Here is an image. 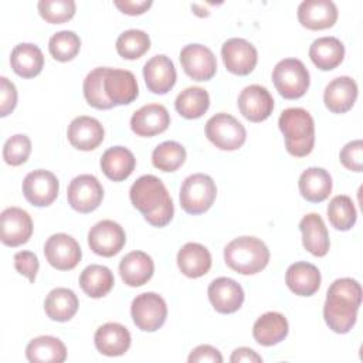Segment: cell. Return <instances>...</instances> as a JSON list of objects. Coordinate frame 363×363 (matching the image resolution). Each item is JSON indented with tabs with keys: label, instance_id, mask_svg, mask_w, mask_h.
Returning <instances> with one entry per match:
<instances>
[{
	"label": "cell",
	"instance_id": "15",
	"mask_svg": "<svg viewBox=\"0 0 363 363\" xmlns=\"http://www.w3.org/2000/svg\"><path fill=\"white\" fill-rule=\"evenodd\" d=\"M238 109L250 122H262L274 111V98L265 86L248 85L238 95Z\"/></svg>",
	"mask_w": 363,
	"mask_h": 363
},
{
	"label": "cell",
	"instance_id": "4",
	"mask_svg": "<svg viewBox=\"0 0 363 363\" xmlns=\"http://www.w3.org/2000/svg\"><path fill=\"white\" fill-rule=\"evenodd\" d=\"M224 261L235 272L252 275L261 272L269 261V250L257 237H238L224 248Z\"/></svg>",
	"mask_w": 363,
	"mask_h": 363
},
{
	"label": "cell",
	"instance_id": "46",
	"mask_svg": "<svg viewBox=\"0 0 363 363\" xmlns=\"http://www.w3.org/2000/svg\"><path fill=\"white\" fill-rule=\"evenodd\" d=\"M38 258L31 251H18L14 254V268L18 274L28 278L30 282H34L38 272Z\"/></svg>",
	"mask_w": 363,
	"mask_h": 363
},
{
	"label": "cell",
	"instance_id": "42",
	"mask_svg": "<svg viewBox=\"0 0 363 363\" xmlns=\"http://www.w3.org/2000/svg\"><path fill=\"white\" fill-rule=\"evenodd\" d=\"M81 48L79 37L69 30H62L51 35L48 41V51L54 60L67 62L74 60Z\"/></svg>",
	"mask_w": 363,
	"mask_h": 363
},
{
	"label": "cell",
	"instance_id": "20",
	"mask_svg": "<svg viewBox=\"0 0 363 363\" xmlns=\"http://www.w3.org/2000/svg\"><path fill=\"white\" fill-rule=\"evenodd\" d=\"M170 125V115L160 104H147L133 112L130 129L138 136L150 138L164 132Z\"/></svg>",
	"mask_w": 363,
	"mask_h": 363
},
{
	"label": "cell",
	"instance_id": "13",
	"mask_svg": "<svg viewBox=\"0 0 363 363\" xmlns=\"http://www.w3.org/2000/svg\"><path fill=\"white\" fill-rule=\"evenodd\" d=\"M223 62L231 74L248 75L257 65V48L247 40L233 37L228 38L221 47Z\"/></svg>",
	"mask_w": 363,
	"mask_h": 363
},
{
	"label": "cell",
	"instance_id": "38",
	"mask_svg": "<svg viewBox=\"0 0 363 363\" xmlns=\"http://www.w3.org/2000/svg\"><path fill=\"white\" fill-rule=\"evenodd\" d=\"M328 218L336 230H350L357 220V213L352 199L346 194L335 196L328 204Z\"/></svg>",
	"mask_w": 363,
	"mask_h": 363
},
{
	"label": "cell",
	"instance_id": "23",
	"mask_svg": "<svg viewBox=\"0 0 363 363\" xmlns=\"http://www.w3.org/2000/svg\"><path fill=\"white\" fill-rule=\"evenodd\" d=\"M357 84L353 78L342 75L332 79L323 92L325 106L333 113H345L354 105Z\"/></svg>",
	"mask_w": 363,
	"mask_h": 363
},
{
	"label": "cell",
	"instance_id": "50",
	"mask_svg": "<svg viewBox=\"0 0 363 363\" xmlns=\"http://www.w3.org/2000/svg\"><path fill=\"white\" fill-rule=\"evenodd\" d=\"M230 362H233V363H240V362L261 363L262 357L257 352L250 349V347H238V349H235L233 352V354L230 357Z\"/></svg>",
	"mask_w": 363,
	"mask_h": 363
},
{
	"label": "cell",
	"instance_id": "47",
	"mask_svg": "<svg viewBox=\"0 0 363 363\" xmlns=\"http://www.w3.org/2000/svg\"><path fill=\"white\" fill-rule=\"evenodd\" d=\"M17 105L16 85L6 77L0 78V116L4 118L13 112Z\"/></svg>",
	"mask_w": 363,
	"mask_h": 363
},
{
	"label": "cell",
	"instance_id": "28",
	"mask_svg": "<svg viewBox=\"0 0 363 363\" xmlns=\"http://www.w3.org/2000/svg\"><path fill=\"white\" fill-rule=\"evenodd\" d=\"M177 267L187 278H200L211 268V254L199 242H187L177 252Z\"/></svg>",
	"mask_w": 363,
	"mask_h": 363
},
{
	"label": "cell",
	"instance_id": "43",
	"mask_svg": "<svg viewBox=\"0 0 363 363\" xmlns=\"http://www.w3.org/2000/svg\"><path fill=\"white\" fill-rule=\"evenodd\" d=\"M37 9L47 23L61 24L74 17L77 6L74 0H40Z\"/></svg>",
	"mask_w": 363,
	"mask_h": 363
},
{
	"label": "cell",
	"instance_id": "32",
	"mask_svg": "<svg viewBox=\"0 0 363 363\" xmlns=\"http://www.w3.org/2000/svg\"><path fill=\"white\" fill-rule=\"evenodd\" d=\"M10 64L17 75L23 78H34L43 69L44 55L38 45L21 43L11 50Z\"/></svg>",
	"mask_w": 363,
	"mask_h": 363
},
{
	"label": "cell",
	"instance_id": "29",
	"mask_svg": "<svg viewBox=\"0 0 363 363\" xmlns=\"http://www.w3.org/2000/svg\"><path fill=\"white\" fill-rule=\"evenodd\" d=\"M288 330V320L282 313L267 312L255 320L252 336L261 346H274L286 337Z\"/></svg>",
	"mask_w": 363,
	"mask_h": 363
},
{
	"label": "cell",
	"instance_id": "7",
	"mask_svg": "<svg viewBox=\"0 0 363 363\" xmlns=\"http://www.w3.org/2000/svg\"><path fill=\"white\" fill-rule=\"evenodd\" d=\"M207 139L221 150H237L245 139L247 130L241 122H238L230 113H216L206 123Z\"/></svg>",
	"mask_w": 363,
	"mask_h": 363
},
{
	"label": "cell",
	"instance_id": "41",
	"mask_svg": "<svg viewBox=\"0 0 363 363\" xmlns=\"http://www.w3.org/2000/svg\"><path fill=\"white\" fill-rule=\"evenodd\" d=\"M150 48V38L143 30H126L116 40V51L125 60H138Z\"/></svg>",
	"mask_w": 363,
	"mask_h": 363
},
{
	"label": "cell",
	"instance_id": "48",
	"mask_svg": "<svg viewBox=\"0 0 363 363\" xmlns=\"http://www.w3.org/2000/svg\"><path fill=\"white\" fill-rule=\"evenodd\" d=\"M189 363H201V362H211V363H221L223 356L218 349L210 345H200L194 347L189 354Z\"/></svg>",
	"mask_w": 363,
	"mask_h": 363
},
{
	"label": "cell",
	"instance_id": "17",
	"mask_svg": "<svg viewBox=\"0 0 363 363\" xmlns=\"http://www.w3.org/2000/svg\"><path fill=\"white\" fill-rule=\"evenodd\" d=\"M105 136L102 123L92 116H77L71 121L67 129V138L69 143L78 150H94L96 149Z\"/></svg>",
	"mask_w": 363,
	"mask_h": 363
},
{
	"label": "cell",
	"instance_id": "40",
	"mask_svg": "<svg viewBox=\"0 0 363 363\" xmlns=\"http://www.w3.org/2000/svg\"><path fill=\"white\" fill-rule=\"evenodd\" d=\"M186 160V149L174 140L157 145L152 152V163L162 172H174Z\"/></svg>",
	"mask_w": 363,
	"mask_h": 363
},
{
	"label": "cell",
	"instance_id": "5",
	"mask_svg": "<svg viewBox=\"0 0 363 363\" xmlns=\"http://www.w3.org/2000/svg\"><path fill=\"white\" fill-rule=\"evenodd\" d=\"M272 82L285 99H298L306 94L311 79L308 68L301 60L285 58L274 67Z\"/></svg>",
	"mask_w": 363,
	"mask_h": 363
},
{
	"label": "cell",
	"instance_id": "34",
	"mask_svg": "<svg viewBox=\"0 0 363 363\" xmlns=\"http://www.w3.org/2000/svg\"><path fill=\"white\" fill-rule=\"evenodd\" d=\"M26 357L31 363H62L67 359V347L58 337L38 336L28 342Z\"/></svg>",
	"mask_w": 363,
	"mask_h": 363
},
{
	"label": "cell",
	"instance_id": "31",
	"mask_svg": "<svg viewBox=\"0 0 363 363\" xmlns=\"http://www.w3.org/2000/svg\"><path fill=\"white\" fill-rule=\"evenodd\" d=\"M299 193L311 203L325 201L332 191V177L322 167H308L299 176Z\"/></svg>",
	"mask_w": 363,
	"mask_h": 363
},
{
	"label": "cell",
	"instance_id": "19",
	"mask_svg": "<svg viewBox=\"0 0 363 363\" xmlns=\"http://www.w3.org/2000/svg\"><path fill=\"white\" fill-rule=\"evenodd\" d=\"M143 78L150 92L163 95L174 86L177 74L173 61L167 55L159 54L143 65Z\"/></svg>",
	"mask_w": 363,
	"mask_h": 363
},
{
	"label": "cell",
	"instance_id": "14",
	"mask_svg": "<svg viewBox=\"0 0 363 363\" xmlns=\"http://www.w3.org/2000/svg\"><path fill=\"white\" fill-rule=\"evenodd\" d=\"M179 58L184 72L194 81H208L217 71L216 55L203 44H189L183 47Z\"/></svg>",
	"mask_w": 363,
	"mask_h": 363
},
{
	"label": "cell",
	"instance_id": "3",
	"mask_svg": "<svg viewBox=\"0 0 363 363\" xmlns=\"http://www.w3.org/2000/svg\"><path fill=\"white\" fill-rule=\"evenodd\" d=\"M278 126L285 139V147L295 157L308 156L315 145V123L303 108H288L281 112Z\"/></svg>",
	"mask_w": 363,
	"mask_h": 363
},
{
	"label": "cell",
	"instance_id": "39",
	"mask_svg": "<svg viewBox=\"0 0 363 363\" xmlns=\"http://www.w3.org/2000/svg\"><path fill=\"white\" fill-rule=\"evenodd\" d=\"M108 67H98L92 69L84 79V96L86 102L96 109H111L115 105L109 101V98L105 94L104 88V79H105V72Z\"/></svg>",
	"mask_w": 363,
	"mask_h": 363
},
{
	"label": "cell",
	"instance_id": "24",
	"mask_svg": "<svg viewBox=\"0 0 363 363\" xmlns=\"http://www.w3.org/2000/svg\"><path fill=\"white\" fill-rule=\"evenodd\" d=\"M129 330L116 322H108L99 326L95 332L94 342L99 353L105 356H122L130 347Z\"/></svg>",
	"mask_w": 363,
	"mask_h": 363
},
{
	"label": "cell",
	"instance_id": "27",
	"mask_svg": "<svg viewBox=\"0 0 363 363\" xmlns=\"http://www.w3.org/2000/svg\"><path fill=\"white\" fill-rule=\"evenodd\" d=\"M155 264L150 255L143 251H132L119 262L122 281L129 286H142L153 275Z\"/></svg>",
	"mask_w": 363,
	"mask_h": 363
},
{
	"label": "cell",
	"instance_id": "37",
	"mask_svg": "<svg viewBox=\"0 0 363 363\" xmlns=\"http://www.w3.org/2000/svg\"><path fill=\"white\" fill-rule=\"evenodd\" d=\"M208 106V92L201 86H189L183 89L174 101L176 111L186 119H197L203 116Z\"/></svg>",
	"mask_w": 363,
	"mask_h": 363
},
{
	"label": "cell",
	"instance_id": "12",
	"mask_svg": "<svg viewBox=\"0 0 363 363\" xmlns=\"http://www.w3.org/2000/svg\"><path fill=\"white\" fill-rule=\"evenodd\" d=\"M126 242V234L121 224L112 220H102L91 227L88 233L89 248L101 257L116 255Z\"/></svg>",
	"mask_w": 363,
	"mask_h": 363
},
{
	"label": "cell",
	"instance_id": "9",
	"mask_svg": "<svg viewBox=\"0 0 363 363\" xmlns=\"http://www.w3.org/2000/svg\"><path fill=\"white\" fill-rule=\"evenodd\" d=\"M104 199V187L92 174L74 177L67 189L68 204L78 213H91L99 207Z\"/></svg>",
	"mask_w": 363,
	"mask_h": 363
},
{
	"label": "cell",
	"instance_id": "16",
	"mask_svg": "<svg viewBox=\"0 0 363 363\" xmlns=\"http://www.w3.org/2000/svg\"><path fill=\"white\" fill-rule=\"evenodd\" d=\"M33 234V220L20 207H7L1 213V242L7 247L26 244Z\"/></svg>",
	"mask_w": 363,
	"mask_h": 363
},
{
	"label": "cell",
	"instance_id": "18",
	"mask_svg": "<svg viewBox=\"0 0 363 363\" xmlns=\"http://www.w3.org/2000/svg\"><path fill=\"white\" fill-rule=\"evenodd\" d=\"M213 308L220 313H234L244 302V291L233 278L220 277L211 281L207 289Z\"/></svg>",
	"mask_w": 363,
	"mask_h": 363
},
{
	"label": "cell",
	"instance_id": "49",
	"mask_svg": "<svg viewBox=\"0 0 363 363\" xmlns=\"http://www.w3.org/2000/svg\"><path fill=\"white\" fill-rule=\"evenodd\" d=\"M113 4L125 14L136 16L145 13L150 6L152 0H115Z\"/></svg>",
	"mask_w": 363,
	"mask_h": 363
},
{
	"label": "cell",
	"instance_id": "21",
	"mask_svg": "<svg viewBox=\"0 0 363 363\" xmlns=\"http://www.w3.org/2000/svg\"><path fill=\"white\" fill-rule=\"evenodd\" d=\"M104 88L106 96L115 106L133 102L139 94L136 78L128 69L106 68Z\"/></svg>",
	"mask_w": 363,
	"mask_h": 363
},
{
	"label": "cell",
	"instance_id": "25",
	"mask_svg": "<svg viewBox=\"0 0 363 363\" xmlns=\"http://www.w3.org/2000/svg\"><path fill=\"white\" fill-rule=\"evenodd\" d=\"M302 233V244L306 251L315 257H325L329 251L330 241L328 228L322 217L316 213H309L302 217L299 223Z\"/></svg>",
	"mask_w": 363,
	"mask_h": 363
},
{
	"label": "cell",
	"instance_id": "11",
	"mask_svg": "<svg viewBox=\"0 0 363 363\" xmlns=\"http://www.w3.org/2000/svg\"><path fill=\"white\" fill-rule=\"evenodd\" d=\"M60 182L54 173L45 169L30 172L23 180V194L35 207L50 206L58 196Z\"/></svg>",
	"mask_w": 363,
	"mask_h": 363
},
{
	"label": "cell",
	"instance_id": "22",
	"mask_svg": "<svg viewBox=\"0 0 363 363\" xmlns=\"http://www.w3.org/2000/svg\"><path fill=\"white\" fill-rule=\"evenodd\" d=\"M298 20L309 30H325L337 20V7L330 0H303L298 6Z\"/></svg>",
	"mask_w": 363,
	"mask_h": 363
},
{
	"label": "cell",
	"instance_id": "8",
	"mask_svg": "<svg viewBox=\"0 0 363 363\" xmlns=\"http://www.w3.org/2000/svg\"><path fill=\"white\" fill-rule=\"evenodd\" d=\"M130 315L138 329L143 332H155L166 322L167 306L160 295L155 292H143L132 301Z\"/></svg>",
	"mask_w": 363,
	"mask_h": 363
},
{
	"label": "cell",
	"instance_id": "35",
	"mask_svg": "<svg viewBox=\"0 0 363 363\" xmlns=\"http://www.w3.org/2000/svg\"><path fill=\"white\" fill-rule=\"evenodd\" d=\"M79 302L74 291L68 288H55L50 291L44 301V311L51 320L67 322L78 311Z\"/></svg>",
	"mask_w": 363,
	"mask_h": 363
},
{
	"label": "cell",
	"instance_id": "45",
	"mask_svg": "<svg viewBox=\"0 0 363 363\" xmlns=\"http://www.w3.org/2000/svg\"><path fill=\"white\" fill-rule=\"evenodd\" d=\"M340 163L352 170V172H362L363 170V142L362 139L352 140L346 143L340 153H339Z\"/></svg>",
	"mask_w": 363,
	"mask_h": 363
},
{
	"label": "cell",
	"instance_id": "2",
	"mask_svg": "<svg viewBox=\"0 0 363 363\" xmlns=\"http://www.w3.org/2000/svg\"><path fill=\"white\" fill-rule=\"evenodd\" d=\"M129 197L136 210L153 227H164L174 214L172 197L163 182L153 176H140L129 190Z\"/></svg>",
	"mask_w": 363,
	"mask_h": 363
},
{
	"label": "cell",
	"instance_id": "36",
	"mask_svg": "<svg viewBox=\"0 0 363 363\" xmlns=\"http://www.w3.org/2000/svg\"><path fill=\"white\" fill-rule=\"evenodd\" d=\"M115 278L112 271L99 264H91L79 275L81 289L91 298H102L113 288Z\"/></svg>",
	"mask_w": 363,
	"mask_h": 363
},
{
	"label": "cell",
	"instance_id": "10",
	"mask_svg": "<svg viewBox=\"0 0 363 363\" xmlns=\"http://www.w3.org/2000/svg\"><path fill=\"white\" fill-rule=\"evenodd\" d=\"M44 255L52 268L69 271L74 269L81 261L82 251L74 237L65 233H57L45 241Z\"/></svg>",
	"mask_w": 363,
	"mask_h": 363
},
{
	"label": "cell",
	"instance_id": "1",
	"mask_svg": "<svg viewBox=\"0 0 363 363\" xmlns=\"http://www.w3.org/2000/svg\"><path fill=\"white\" fill-rule=\"evenodd\" d=\"M362 303V286L356 279L339 278L326 292L323 318L335 333H347L356 323Z\"/></svg>",
	"mask_w": 363,
	"mask_h": 363
},
{
	"label": "cell",
	"instance_id": "33",
	"mask_svg": "<svg viewBox=\"0 0 363 363\" xmlns=\"http://www.w3.org/2000/svg\"><path fill=\"white\" fill-rule=\"evenodd\" d=\"M345 57V45L336 37L316 38L309 47V58L322 71L335 69Z\"/></svg>",
	"mask_w": 363,
	"mask_h": 363
},
{
	"label": "cell",
	"instance_id": "30",
	"mask_svg": "<svg viewBox=\"0 0 363 363\" xmlns=\"http://www.w3.org/2000/svg\"><path fill=\"white\" fill-rule=\"evenodd\" d=\"M136 159L133 153L123 146H113L106 149L101 157V169L104 174L113 180L122 182L128 179L135 170Z\"/></svg>",
	"mask_w": 363,
	"mask_h": 363
},
{
	"label": "cell",
	"instance_id": "26",
	"mask_svg": "<svg viewBox=\"0 0 363 363\" xmlns=\"http://www.w3.org/2000/svg\"><path fill=\"white\" fill-rule=\"evenodd\" d=\"M320 272L311 262L299 261L288 267L285 282L288 288L299 296H312L320 286Z\"/></svg>",
	"mask_w": 363,
	"mask_h": 363
},
{
	"label": "cell",
	"instance_id": "44",
	"mask_svg": "<svg viewBox=\"0 0 363 363\" xmlns=\"http://www.w3.org/2000/svg\"><path fill=\"white\" fill-rule=\"evenodd\" d=\"M31 153V140L27 135H13L3 146V159L10 166H20L27 162Z\"/></svg>",
	"mask_w": 363,
	"mask_h": 363
},
{
	"label": "cell",
	"instance_id": "6",
	"mask_svg": "<svg viewBox=\"0 0 363 363\" xmlns=\"http://www.w3.org/2000/svg\"><path fill=\"white\" fill-rule=\"evenodd\" d=\"M217 187L214 180L204 174L196 173L184 179L180 187V206L191 216L206 213L214 203Z\"/></svg>",
	"mask_w": 363,
	"mask_h": 363
}]
</instances>
